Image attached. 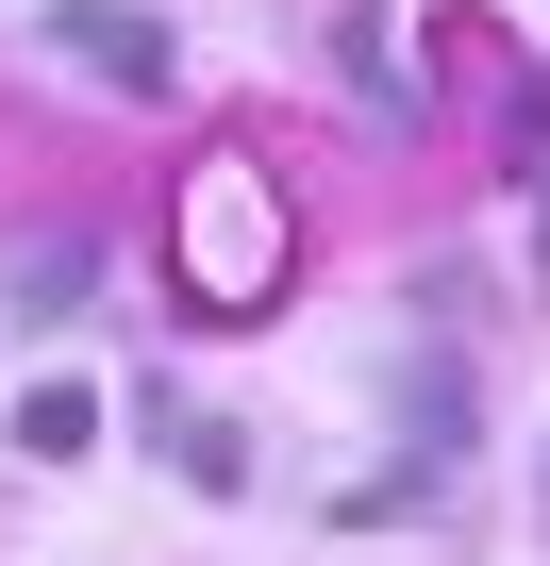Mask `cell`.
I'll return each instance as SVG.
<instances>
[{
	"instance_id": "obj_4",
	"label": "cell",
	"mask_w": 550,
	"mask_h": 566,
	"mask_svg": "<svg viewBox=\"0 0 550 566\" xmlns=\"http://www.w3.org/2000/svg\"><path fill=\"white\" fill-rule=\"evenodd\" d=\"M18 433H34V450H51V467H68V450H84V433H101V400H84V384H34V400H18Z\"/></svg>"
},
{
	"instance_id": "obj_3",
	"label": "cell",
	"mask_w": 550,
	"mask_h": 566,
	"mask_svg": "<svg viewBox=\"0 0 550 566\" xmlns=\"http://www.w3.org/2000/svg\"><path fill=\"white\" fill-rule=\"evenodd\" d=\"M151 433L184 450V483H217V500L250 483V433H234V417H167V384H151Z\"/></svg>"
},
{
	"instance_id": "obj_1",
	"label": "cell",
	"mask_w": 550,
	"mask_h": 566,
	"mask_svg": "<svg viewBox=\"0 0 550 566\" xmlns=\"http://www.w3.org/2000/svg\"><path fill=\"white\" fill-rule=\"evenodd\" d=\"M51 34L101 67V84H134V101H167V18H134V0H51Z\"/></svg>"
},
{
	"instance_id": "obj_2",
	"label": "cell",
	"mask_w": 550,
	"mask_h": 566,
	"mask_svg": "<svg viewBox=\"0 0 550 566\" xmlns=\"http://www.w3.org/2000/svg\"><path fill=\"white\" fill-rule=\"evenodd\" d=\"M84 283H101V250H84V233H34V250H18V283H0V301H18V317H68Z\"/></svg>"
}]
</instances>
